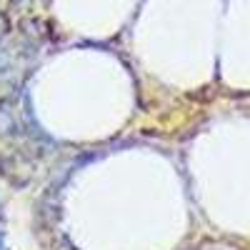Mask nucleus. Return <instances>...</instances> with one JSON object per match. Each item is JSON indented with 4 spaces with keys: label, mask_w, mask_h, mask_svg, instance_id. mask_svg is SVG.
<instances>
[{
    "label": "nucleus",
    "mask_w": 250,
    "mask_h": 250,
    "mask_svg": "<svg viewBox=\"0 0 250 250\" xmlns=\"http://www.w3.org/2000/svg\"><path fill=\"white\" fill-rule=\"evenodd\" d=\"M0 250H5V243H3V235H0Z\"/></svg>",
    "instance_id": "1"
}]
</instances>
